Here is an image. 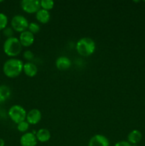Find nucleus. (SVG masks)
<instances>
[{"mask_svg":"<svg viewBox=\"0 0 145 146\" xmlns=\"http://www.w3.org/2000/svg\"><path fill=\"white\" fill-rule=\"evenodd\" d=\"M24 64L21 60L11 58L5 61L3 66V72L9 78H16L23 71Z\"/></svg>","mask_w":145,"mask_h":146,"instance_id":"obj_1","label":"nucleus"},{"mask_svg":"<svg viewBox=\"0 0 145 146\" xmlns=\"http://www.w3.org/2000/svg\"><path fill=\"white\" fill-rule=\"evenodd\" d=\"M95 42L89 37H83L78 40L76 44V51L80 56L88 57L92 55L95 51Z\"/></svg>","mask_w":145,"mask_h":146,"instance_id":"obj_2","label":"nucleus"},{"mask_svg":"<svg viewBox=\"0 0 145 146\" xmlns=\"http://www.w3.org/2000/svg\"><path fill=\"white\" fill-rule=\"evenodd\" d=\"M3 49L4 53L8 56L14 57L18 56L21 53L22 50V46L18 38L13 36L7 38V40L4 41Z\"/></svg>","mask_w":145,"mask_h":146,"instance_id":"obj_3","label":"nucleus"},{"mask_svg":"<svg viewBox=\"0 0 145 146\" xmlns=\"http://www.w3.org/2000/svg\"><path fill=\"white\" fill-rule=\"evenodd\" d=\"M8 114L11 121L16 124L23 122L26 119V111L19 105L12 106L9 110Z\"/></svg>","mask_w":145,"mask_h":146,"instance_id":"obj_4","label":"nucleus"},{"mask_svg":"<svg viewBox=\"0 0 145 146\" xmlns=\"http://www.w3.org/2000/svg\"><path fill=\"white\" fill-rule=\"evenodd\" d=\"M28 21L26 17L22 15H15L11 20V28L17 32L22 33L26 31L28 27Z\"/></svg>","mask_w":145,"mask_h":146,"instance_id":"obj_5","label":"nucleus"},{"mask_svg":"<svg viewBox=\"0 0 145 146\" xmlns=\"http://www.w3.org/2000/svg\"><path fill=\"white\" fill-rule=\"evenodd\" d=\"M21 7L28 14H36L41 9V4L38 0H23L21 2Z\"/></svg>","mask_w":145,"mask_h":146,"instance_id":"obj_6","label":"nucleus"},{"mask_svg":"<svg viewBox=\"0 0 145 146\" xmlns=\"http://www.w3.org/2000/svg\"><path fill=\"white\" fill-rule=\"evenodd\" d=\"M37 138L36 134L33 133H26L20 138L21 146H36L37 145Z\"/></svg>","mask_w":145,"mask_h":146,"instance_id":"obj_7","label":"nucleus"},{"mask_svg":"<svg viewBox=\"0 0 145 146\" xmlns=\"http://www.w3.org/2000/svg\"><path fill=\"white\" fill-rule=\"evenodd\" d=\"M88 146H109V142L106 136L97 134L90 138Z\"/></svg>","mask_w":145,"mask_h":146,"instance_id":"obj_8","label":"nucleus"},{"mask_svg":"<svg viewBox=\"0 0 145 146\" xmlns=\"http://www.w3.org/2000/svg\"><path fill=\"white\" fill-rule=\"evenodd\" d=\"M18 39H19V41L22 46L28 47L34 44L35 38H34V35L32 33L26 30V31L20 34Z\"/></svg>","mask_w":145,"mask_h":146,"instance_id":"obj_9","label":"nucleus"},{"mask_svg":"<svg viewBox=\"0 0 145 146\" xmlns=\"http://www.w3.org/2000/svg\"><path fill=\"white\" fill-rule=\"evenodd\" d=\"M41 117H42V115H41V111L36 108H33L27 113L26 121L29 124L35 125L41 121Z\"/></svg>","mask_w":145,"mask_h":146,"instance_id":"obj_10","label":"nucleus"},{"mask_svg":"<svg viewBox=\"0 0 145 146\" xmlns=\"http://www.w3.org/2000/svg\"><path fill=\"white\" fill-rule=\"evenodd\" d=\"M72 62L66 56H60L55 61V66L60 71H65L71 68Z\"/></svg>","mask_w":145,"mask_h":146,"instance_id":"obj_11","label":"nucleus"},{"mask_svg":"<svg viewBox=\"0 0 145 146\" xmlns=\"http://www.w3.org/2000/svg\"><path fill=\"white\" fill-rule=\"evenodd\" d=\"M23 71L28 77H34L38 73V68L36 65L32 62H27L24 64Z\"/></svg>","mask_w":145,"mask_h":146,"instance_id":"obj_12","label":"nucleus"},{"mask_svg":"<svg viewBox=\"0 0 145 146\" xmlns=\"http://www.w3.org/2000/svg\"><path fill=\"white\" fill-rule=\"evenodd\" d=\"M142 139V134L139 130H133L131 131L127 135V141L129 143L132 144H137L140 142Z\"/></svg>","mask_w":145,"mask_h":146,"instance_id":"obj_13","label":"nucleus"},{"mask_svg":"<svg viewBox=\"0 0 145 146\" xmlns=\"http://www.w3.org/2000/svg\"><path fill=\"white\" fill-rule=\"evenodd\" d=\"M36 137L37 141L41 143L47 142L51 138V135L50 131L46 128H41L36 133Z\"/></svg>","mask_w":145,"mask_h":146,"instance_id":"obj_14","label":"nucleus"},{"mask_svg":"<svg viewBox=\"0 0 145 146\" xmlns=\"http://www.w3.org/2000/svg\"><path fill=\"white\" fill-rule=\"evenodd\" d=\"M36 18L38 22L41 24H46L49 21L51 18V14L50 12L47 10L41 9L36 14Z\"/></svg>","mask_w":145,"mask_h":146,"instance_id":"obj_15","label":"nucleus"},{"mask_svg":"<svg viewBox=\"0 0 145 146\" xmlns=\"http://www.w3.org/2000/svg\"><path fill=\"white\" fill-rule=\"evenodd\" d=\"M11 96V90L6 85H0V103L7 101Z\"/></svg>","mask_w":145,"mask_h":146,"instance_id":"obj_16","label":"nucleus"},{"mask_svg":"<svg viewBox=\"0 0 145 146\" xmlns=\"http://www.w3.org/2000/svg\"><path fill=\"white\" fill-rule=\"evenodd\" d=\"M40 4H41V9L48 11L49 10L52 9L54 7V1L53 0H41L40 1Z\"/></svg>","mask_w":145,"mask_h":146,"instance_id":"obj_17","label":"nucleus"},{"mask_svg":"<svg viewBox=\"0 0 145 146\" xmlns=\"http://www.w3.org/2000/svg\"><path fill=\"white\" fill-rule=\"evenodd\" d=\"M8 24V17L4 13H0V30H4Z\"/></svg>","mask_w":145,"mask_h":146,"instance_id":"obj_18","label":"nucleus"},{"mask_svg":"<svg viewBox=\"0 0 145 146\" xmlns=\"http://www.w3.org/2000/svg\"><path fill=\"white\" fill-rule=\"evenodd\" d=\"M28 31H29L30 32L32 33L33 34H37L38 32H39L40 31V26L38 25L37 23L36 22H31L28 24Z\"/></svg>","mask_w":145,"mask_h":146,"instance_id":"obj_19","label":"nucleus"},{"mask_svg":"<svg viewBox=\"0 0 145 146\" xmlns=\"http://www.w3.org/2000/svg\"><path fill=\"white\" fill-rule=\"evenodd\" d=\"M28 128H29V123L26 121H24L17 124V129L21 133H25L26 131H28Z\"/></svg>","mask_w":145,"mask_h":146,"instance_id":"obj_20","label":"nucleus"},{"mask_svg":"<svg viewBox=\"0 0 145 146\" xmlns=\"http://www.w3.org/2000/svg\"><path fill=\"white\" fill-rule=\"evenodd\" d=\"M3 34L5 36L7 37V38L13 37L14 35V29L11 27H7L4 30H3Z\"/></svg>","mask_w":145,"mask_h":146,"instance_id":"obj_21","label":"nucleus"},{"mask_svg":"<svg viewBox=\"0 0 145 146\" xmlns=\"http://www.w3.org/2000/svg\"><path fill=\"white\" fill-rule=\"evenodd\" d=\"M23 56H24V58H25L26 60H27V61H31V60L34 59V54H33L32 51H30V50L24 51Z\"/></svg>","mask_w":145,"mask_h":146,"instance_id":"obj_22","label":"nucleus"},{"mask_svg":"<svg viewBox=\"0 0 145 146\" xmlns=\"http://www.w3.org/2000/svg\"><path fill=\"white\" fill-rule=\"evenodd\" d=\"M114 146H132V145H131L128 141H121L117 143Z\"/></svg>","mask_w":145,"mask_h":146,"instance_id":"obj_23","label":"nucleus"},{"mask_svg":"<svg viewBox=\"0 0 145 146\" xmlns=\"http://www.w3.org/2000/svg\"><path fill=\"white\" fill-rule=\"evenodd\" d=\"M5 145V142L2 138H0V146H4Z\"/></svg>","mask_w":145,"mask_h":146,"instance_id":"obj_24","label":"nucleus"},{"mask_svg":"<svg viewBox=\"0 0 145 146\" xmlns=\"http://www.w3.org/2000/svg\"><path fill=\"white\" fill-rule=\"evenodd\" d=\"M2 1H0V2H2Z\"/></svg>","mask_w":145,"mask_h":146,"instance_id":"obj_25","label":"nucleus"}]
</instances>
